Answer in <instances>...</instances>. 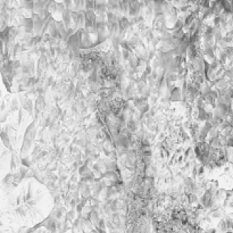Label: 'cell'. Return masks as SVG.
<instances>
[{"label": "cell", "mask_w": 233, "mask_h": 233, "mask_svg": "<svg viewBox=\"0 0 233 233\" xmlns=\"http://www.w3.org/2000/svg\"><path fill=\"white\" fill-rule=\"evenodd\" d=\"M201 205L205 207V208H210L213 207L214 205V197H213V191L211 190H207L203 197H201Z\"/></svg>", "instance_id": "cell-1"}, {"label": "cell", "mask_w": 233, "mask_h": 233, "mask_svg": "<svg viewBox=\"0 0 233 233\" xmlns=\"http://www.w3.org/2000/svg\"><path fill=\"white\" fill-rule=\"evenodd\" d=\"M0 139H1L2 143H3V146H5L6 148H8V149H12V148H13V147H12L10 137H9V135L6 133V131L0 130Z\"/></svg>", "instance_id": "cell-2"}, {"label": "cell", "mask_w": 233, "mask_h": 233, "mask_svg": "<svg viewBox=\"0 0 233 233\" xmlns=\"http://www.w3.org/2000/svg\"><path fill=\"white\" fill-rule=\"evenodd\" d=\"M140 10V3L138 1H130V8H129V14L131 16L138 15Z\"/></svg>", "instance_id": "cell-3"}, {"label": "cell", "mask_w": 233, "mask_h": 233, "mask_svg": "<svg viewBox=\"0 0 233 233\" xmlns=\"http://www.w3.org/2000/svg\"><path fill=\"white\" fill-rule=\"evenodd\" d=\"M117 23H118V28L121 33H123L129 27V20L126 17H118Z\"/></svg>", "instance_id": "cell-4"}, {"label": "cell", "mask_w": 233, "mask_h": 233, "mask_svg": "<svg viewBox=\"0 0 233 233\" xmlns=\"http://www.w3.org/2000/svg\"><path fill=\"white\" fill-rule=\"evenodd\" d=\"M63 23L66 26V28H70V23H72V15H70V9H66L63 13Z\"/></svg>", "instance_id": "cell-5"}, {"label": "cell", "mask_w": 233, "mask_h": 233, "mask_svg": "<svg viewBox=\"0 0 233 233\" xmlns=\"http://www.w3.org/2000/svg\"><path fill=\"white\" fill-rule=\"evenodd\" d=\"M46 228L47 230L50 231L51 233H56V231H57V222L55 219H52V218L48 219L46 222Z\"/></svg>", "instance_id": "cell-6"}, {"label": "cell", "mask_w": 233, "mask_h": 233, "mask_svg": "<svg viewBox=\"0 0 233 233\" xmlns=\"http://www.w3.org/2000/svg\"><path fill=\"white\" fill-rule=\"evenodd\" d=\"M171 100H173V101L181 100V89L180 88H174L171 91Z\"/></svg>", "instance_id": "cell-7"}, {"label": "cell", "mask_w": 233, "mask_h": 233, "mask_svg": "<svg viewBox=\"0 0 233 233\" xmlns=\"http://www.w3.org/2000/svg\"><path fill=\"white\" fill-rule=\"evenodd\" d=\"M24 27H25V31H26L27 33H31V32L33 31V28H34V22H33V20H32V18H26V20L24 21Z\"/></svg>", "instance_id": "cell-8"}, {"label": "cell", "mask_w": 233, "mask_h": 233, "mask_svg": "<svg viewBox=\"0 0 233 233\" xmlns=\"http://www.w3.org/2000/svg\"><path fill=\"white\" fill-rule=\"evenodd\" d=\"M126 129L132 133V132H135L137 131V123H135V121L134 119H132V118H130L129 121H127V123H126Z\"/></svg>", "instance_id": "cell-9"}, {"label": "cell", "mask_w": 233, "mask_h": 233, "mask_svg": "<svg viewBox=\"0 0 233 233\" xmlns=\"http://www.w3.org/2000/svg\"><path fill=\"white\" fill-rule=\"evenodd\" d=\"M22 105H23V108L25 109V110H27V112H28L30 114H32L33 105H32V101H31V99H25V100H23Z\"/></svg>", "instance_id": "cell-10"}, {"label": "cell", "mask_w": 233, "mask_h": 233, "mask_svg": "<svg viewBox=\"0 0 233 233\" xmlns=\"http://www.w3.org/2000/svg\"><path fill=\"white\" fill-rule=\"evenodd\" d=\"M118 8L122 12H127L130 8V1H118Z\"/></svg>", "instance_id": "cell-11"}, {"label": "cell", "mask_w": 233, "mask_h": 233, "mask_svg": "<svg viewBox=\"0 0 233 233\" xmlns=\"http://www.w3.org/2000/svg\"><path fill=\"white\" fill-rule=\"evenodd\" d=\"M79 173H80V175H81V177H84V176H87L89 173H90V171H89V167H88V165H82L80 168H79Z\"/></svg>", "instance_id": "cell-12"}, {"label": "cell", "mask_w": 233, "mask_h": 233, "mask_svg": "<svg viewBox=\"0 0 233 233\" xmlns=\"http://www.w3.org/2000/svg\"><path fill=\"white\" fill-rule=\"evenodd\" d=\"M2 182H3L5 186H9V184H12V183L14 182V174H12V173L7 174V175L5 176V179H3Z\"/></svg>", "instance_id": "cell-13"}, {"label": "cell", "mask_w": 233, "mask_h": 233, "mask_svg": "<svg viewBox=\"0 0 233 233\" xmlns=\"http://www.w3.org/2000/svg\"><path fill=\"white\" fill-rule=\"evenodd\" d=\"M186 186L188 189H190V191H193L194 189H196V186H194V182L192 181V179H190V177H188V179H186Z\"/></svg>", "instance_id": "cell-14"}, {"label": "cell", "mask_w": 233, "mask_h": 233, "mask_svg": "<svg viewBox=\"0 0 233 233\" xmlns=\"http://www.w3.org/2000/svg\"><path fill=\"white\" fill-rule=\"evenodd\" d=\"M193 20H194V15H193V14H191L190 16H188L186 22H184V26L188 27V26H190V24L192 25V24H193Z\"/></svg>", "instance_id": "cell-15"}, {"label": "cell", "mask_w": 233, "mask_h": 233, "mask_svg": "<svg viewBox=\"0 0 233 233\" xmlns=\"http://www.w3.org/2000/svg\"><path fill=\"white\" fill-rule=\"evenodd\" d=\"M74 218H75V210L72 209L70 211H68V213L66 214V221H70V222H72Z\"/></svg>", "instance_id": "cell-16"}, {"label": "cell", "mask_w": 233, "mask_h": 233, "mask_svg": "<svg viewBox=\"0 0 233 233\" xmlns=\"http://www.w3.org/2000/svg\"><path fill=\"white\" fill-rule=\"evenodd\" d=\"M94 6H96V2H94V1H87V2H85V9H87V10H93V9H94Z\"/></svg>", "instance_id": "cell-17"}, {"label": "cell", "mask_w": 233, "mask_h": 233, "mask_svg": "<svg viewBox=\"0 0 233 233\" xmlns=\"http://www.w3.org/2000/svg\"><path fill=\"white\" fill-rule=\"evenodd\" d=\"M64 213H65L64 208H58V209H57V211H56V214H55V217H56L57 219H60V218L63 217Z\"/></svg>", "instance_id": "cell-18"}, {"label": "cell", "mask_w": 233, "mask_h": 233, "mask_svg": "<svg viewBox=\"0 0 233 233\" xmlns=\"http://www.w3.org/2000/svg\"><path fill=\"white\" fill-rule=\"evenodd\" d=\"M188 199H189V203H190V204H193V203L197 201V196L190 192V193L188 194Z\"/></svg>", "instance_id": "cell-19"}, {"label": "cell", "mask_w": 233, "mask_h": 233, "mask_svg": "<svg viewBox=\"0 0 233 233\" xmlns=\"http://www.w3.org/2000/svg\"><path fill=\"white\" fill-rule=\"evenodd\" d=\"M96 228H98V229H100V230H105V229H106V224H105V221H104L102 218H100Z\"/></svg>", "instance_id": "cell-20"}, {"label": "cell", "mask_w": 233, "mask_h": 233, "mask_svg": "<svg viewBox=\"0 0 233 233\" xmlns=\"http://www.w3.org/2000/svg\"><path fill=\"white\" fill-rule=\"evenodd\" d=\"M16 156L15 155H13L12 156V158H10V169H15L16 168Z\"/></svg>", "instance_id": "cell-21"}, {"label": "cell", "mask_w": 233, "mask_h": 233, "mask_svg": "<svg viewBox=\"0 0 233 233\" xmlns=\"http://www.w3.org/2000/svg\"><path fill=\"white\" fill-rule=\"evenodd\" d=\"M17 108H18V104H17V100H16V99H14V101H13V105H12V112L16 110Z\"/></svg>", "instance_id": "cell-22"}, {"label": "cell", "mask_w": 233, "mask_h": 233, "mask_svg": "<svg viewBox=\"0 0 233 233\" xmlns=\"http://www.w3.org/2000/svg\"><path fill=\"white\" fill-rule=\"evenodd\" d=\"M140 110H141V113H147V112L149 110V105H148V104L143 105V106L140 108Z\"/></svg>", "instance_id": "cell-23"}, {"label": "cell", "mask_w": 233, "mask_h": 233, "mask_svg": "<svg viewBox=\"0 0 233 233\" xmlns=\"http://www.w3.org/2000/svg\"><path fill=\"white\" fill-rule=\"evenodd\" d=\"M74 3L77 6V8H79V9H80V8H82L83 6H85V2H84V1H75Z\"/></svg>", "instance_id": "cell-24"}, {"label": "cell", "mask_w": 233, "mask_h": 233, "mask_svg": "<svg viewBox=\"0 0 233 233\" xmlns=\"http://www.w3.org/2000/svg\"><path fill=\"white\" fill-rule=\"evenodd\" d=\"M122 54H123L124 59H127V60H129V58H130V56H131V55L129 54V51H127V50H123V51H122Z\"/></svg>", "instance_id": "cell-25"}, {"label": "cell", "mask_w": 233, "mask_h": 233, "mask_svg": "<svg viewBox=\"0 0 233 233\" xmlns=\"http://www.w3.org/2000/svg\"><path fill=\"white\" fill-rule=\"evenodd\" d=\"M205 34H206V35H213V27L208 26V27L206 28V31H205Z\"/></svg>", "instance_id": "cell-26"}, {"label": "cell", "mask_w": 233, "mask_h": 233, "mask_svg": "<svg viewBox=\"0 0 233 233\" xmlns=\"http://www.w3.org/2000/svg\"><path fill=\"white\" fill-rule=\"evenodd\" d=\"M22 164H23V166H26V167H30V161L28 159H26V158H22Z\"/></svg>", "instance_id": "cell-27"}, {"label": "cell", "mask_w": 233, "mask_h": 233, "mask_svg": "<svg viewBox=\"0 0 233 233\" xmlns=\"http://www.w3.org/2000/svg\"><path fill=\"white\" fill-rule=\"evenodd\" d=\"M150 73H151V67H150V66H147V67H146V70H144V75L147 76V75H149Z\"/></svg>", "instance_id": "cell-28"}, {"label": "cell", "mask_w": 233, "mask_h": 233, "mask_svg": "<svg viewBox=\"0 0 233 233\" xmlns=\"http://www.w3.org/2000/svg\"><path fill=\"white\" fill-rule=\"evenodd\" d=\"M64 5L66 6V9H70V7L73 3H72V1H67V0H66V1H64Z\"/></svg>", "instance_id": "cell-29"}, {"label": "cell", "mask_w": 233, "mask_h": 233, "mask_svg": "<svg viewBox=\"0 0 233 233\" xmlns=\"http://www.w3.org/2000/svg\"><path fill=\"white\" fill-rule=\"evenodd\" d=\"M39 151H40V147H39V146H37V147L34 148V150H33V155H34V156H35V155H38V152H39Z\"/></svg>", "instance_id": "cell-30"}, {"label": "cell", "mask_w": 233, "mask_h": 233, "mask_svg": "<svg viewBox=\"0 0 233 233\" xmlns=\"http://www.w3.org/2000/svg\"><path fill=\"white\" fill-rule=\"evenodd\" d=\"M82 208H83V207H82V206H81V205L79 204V205L76 206V211H77V213H81V210H82Z\"/></svg>", "instance_id": "cell-31"}, {"label": "cell", "mask_w": 233, "mask_h": 233, "mask_svg": "<svg viewBox=\"0 0 233 233\" xmlns=\"http://www.w3.org/2000/svg\"><path fill=\"white\" fill-rule=\"evenodd\" d=\"M70 206H72V207H73V208H74V207H76V206H77V205H76V201H75V200H74V199H73V200H72V201H70Z\"/></svg>", "instance_id": "cell-32"}, {"label": "cell", "mask_w": 233, "mask_h": 233, "mask_svg": "<svg viewBox=\"0 0 233 233\" xmlns=\"http://www.w3.org/2000/svg\"><path fill=\"white\" fill-rule=\"evenodd\" d=\"M102 138H104V135H102V133H101V132L97 133V139H102Z\"/></svg>", "instance_id": "cell-33"}, {"label": "cell", "mask_w": 233, "mask_h": 233, "mask_svg": "<svg viewBox=\"0 0 233 233\" xmlns=\"http://www.w3.org/2000/svg\"><path fill=\"white\" fill-rule=\"evenodd\" d=\"M206 233H216V231H215L214 229H210V230H207Z\"/></svg>", "instance_id": "cell-34"}, {"label": "cell", "mask_w": 233, "mask_h": 233, "mask_svg": "<svg viewBox=\"0 0 233 233\" xmlns=\"http://www.w3.org/2000/svg\"><path fill=\"white\" fill-rule=\"evenodd\" d=\"M96 230L98 231V233H106L105 232V230H100V229H98V228H96Z\"/></svg>", "instance_id": "cell-35"}]
</instances>
